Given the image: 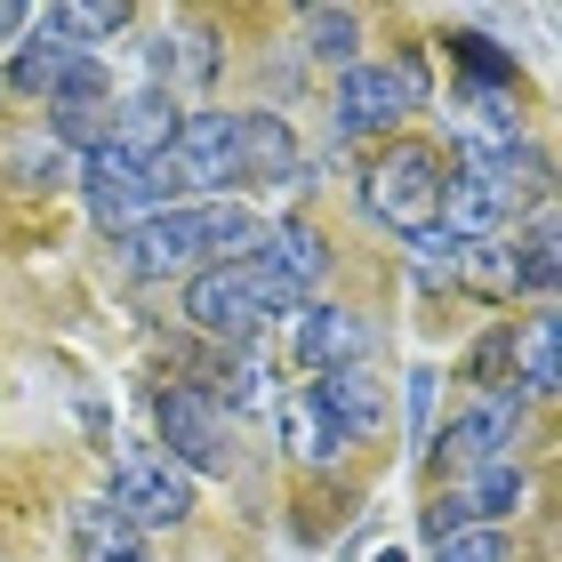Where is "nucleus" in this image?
I'll return each instance as SVG.
<instances>
[{
  "instance_id": "1",
  "label": "nucleus",
  "mask_w": 562,
  "mask_h": 562,
  "mask_svg": "<svg viewBox=\"0 0 562 562\" xmlns=\"http://www.w3.org/2000/svg\"><path fill=\"white\" fill-rule=\"evenodd\" d=\"M266 217L249 201H177V210H153L145 225L121 234V273L130 281H186L210 266H241L258 258Z\"/></svg>"
},
{
  "instance_id": "22",
  "label": "nucleus",
  "mask_w": 562,
  "mask_h": 562,
  "mask_svg": "<svg viewBox=\"0 0 562 562\" xmlns=\"http://www.w3.org/2000/svg\"><path fill=\"white\" fill-rule=\"evenodd\" d=\"M434 562H515V554H506V530H450V539L442 547H434Z\"/></svg>"
},
{
  "instance_id": "27",
  "label": "nucleus",
  "mask_w": 562,
  "mask_h": 562,
  "mask_svg": "<svg viewBox=\"0 0 562 562\" xmlns=\"http://www.w3.org/2000/svg\"><path fill=\"white\" fill-rule=\"evenodd\" d=\"M24 24H33V9H16V0H0V41H16Z\"/></svg>"
},
{
  "instance_id": "26",
  "label": "nucleus",
  "mask_w": 562,
  "mask_h": 562,
  "mask_svg": "<svg viewBox=\"0 0 562 562\" xmlns=\"http://www.w3.org/2000/svg\"><path fill=\"white\" fill-rule=\"evenodd\" d=\"M434 370H411V426H418V442H434Z\"/></svg>"
},
{
  "instance_id": "20",
  "label": "nucleus",
  "mask_w": 562,
  "mask_h": 562,
  "mask_svg": "<svg viewBox=\"0 0 562 562\" xmlns=\"http://www.w3.org/2000/svg\"><path fill=\"white\" fill-rule=\"evenodd\" d=\"M281 418H290V450H297V458H314V467H338V450H346V442H338V426L322 418V402H314V394H297Z\"/></svg>"
},
{
  "instance_id": "6",
  "label": "nucleus",
  "mask_w": 562,
  "mask_h": 562,
  "mask_svg": "<svg viewBox=\"0 0 562 562\" xmlns=\"http://www.w3.org/2000/svg\"><path fill=\"white\" fill-rule=\"evenodd\" d=\"M161 458L186 474H234V418L210 386H169L161 394Z\"/></svg>"
},
{
  "instance_id": "25",
  "label": "nucleus",
  "mask_w": 562,
  "mask_h": 562,
  "mask_svg": "<svg viewBox=\"0 0 562 562\" xmlns=\"http://www.w3.org/2000/svg\"><path fill=\"white\" fill-rule=\"evenodd\" d=\"M458 57H467V65L482 72V81H515V65H506L491 41H474V33H458Z\"/></svg>"
},
{
  "instance_id": "10",
  "label": "nucleus",
  "mask_w": 562,
  "mask_h": 562,
  "mask_svg": "<svg viewBox=\"0 0 562 562\" xmlns=\"http://www.w3.org/2000/svg\"><path fill=\"white\" fill-rule=\"evenodd\" d=\"M515 426H522V394H482V402H467L442 434H434L426 450H442V467H498L506 458V442H515Z\"/></svg>"
},
{
  "instance_id": "7",
  "label": "nucleus",
  "mask_w": 562,
  "mask_h": 562,
  "mask_svg": "<svg viewBox=\"0 0 562 562\" xmlns=\"http://www.w3.org/2000/svg\"><path fill=\"white\" fill-rule=\"evenodd\" d=\"M113 515L130 530H169L193 515V474L169 467L161 450H121L113 458Z\"/></svg>"
},
{
  "instance_id": "15",
  "label": "nucleus",
  "mask_w": 562,
  "mask_h": 562,
  "mask_svg": "<svg viewBox=\"0 0 562 562\" xmlns=\"http://www.w3.org/2000/svg\"><path fill=\"white\" fill-rule=\"evenodd\" d=\"M442 234L450 241H498L506 234V201L482 186L474 169H450L442 177Z\"/></svg>"
},
{
  "instance_id": "2",
  "label": "nucleus",
  "mask_w": 562,
  "mask_h": 562,
  "mask_svg": "<svg viewBox=\"0 0 562 562\" xmlns=\"http://www.w3.org/2000/svg\"><path fill=\"white\" fill-rule=\"evenodd\" d=\"M153 186L169 193V210L177 201H217L225 186H241V113H217V105H201L177 121V137L153 153Z\"/></svg>"
},
{
  "instance_id": "4",
  "label": "nucleus",
  "mask_w": 562,
  "mask_h": 562,
  "mask_svg": "<svg viewBox=\"0 0 562 562\" xmlns=\"http://www.w3.org/2000/svg\"><path fill=\"white\" fill-rule=\"evenodd\" d=\"M442 177H450V161L442 153H426V145H386L370 161V177H362V201H370V217L378 225H394V234H434L442 225Z\"/></svg>"
},
{
  "instance_id": "12",
  "label": "nucleus",
  "mask_w": 562,
  "mask_h": 562,
  "mask_svg": "<svg viewBox=\"0 0 562 562\" xmlns=\"http://www.w3.org/2000/svg\"><path fill=\"white\" fill-rule=\"evenodd\" d=\"M177 121H186V105H177L169 89L105 97V145H113V153H130V161H153V153L177 137Z\"/></svg>"
},
{
  "instance_id": "8",
  "label": "nucleus",
  "mask_w": 562,
  "mask_h": 562,
  "mask_svg": "<svg viewBox=\"0 0 562 562\" xmlns=\"http://www.w3.org/2000/svg\"><path fill=\"white\" fill-rule=\"evenodd\" d=\"M81 201H89V217L105 225V234L121 241L130 225H145L153 210H169V193L153 186V169L145 161H130V153H113V145H97V153H81Z\"/></svg>"
},
{
  "instance_id": "14",
  "label": "nucleus",
  "mask_w": 562,
  "mask_h": 562,
  "mask_svg": "<svg viewBox=\"0 0 562 562\" xmlns=\"http://www.w3.org/2000/svg\"><path fill=\"white\" fill-rule=\"evenodd\" d=\"M322 402V418L338 426V442H378V426H386V394H378V378L353 362V370H329V378H314L305 386Z\"/></svg>"
},
{
  "instance_id": "11",
  "label": "nucleus",
  "mask_w": 562,
  "mask_h": 562,
  "mask_svg": "<svg viewBox=\"0 0 562 562\" xmlns=\"http://www.w3.org/2000/svg\"><path fill=\"white\" fill-rule=\"evenodd\" d=\"M249 266H258L266 281H281L297 305H314V281L329 273V241H322L305 217H281V225H266V234H258V258H249Z\"/></svg>"
},
{
  "instance_id": "19",
  "label": "nucleus",
  "mask_w": 562,
  "mask_h": 562,
  "mask_svg": "<svg viewBox=\"0 0 562 562\" xmlns=\"http://www.w3.org/2000/svg\"><path fill=\"white\" fill-rule=\"evenodd\" d=\"M506 258H515V290H554V210L530 217V234L522 241H506Z\"/></svg>"
},
{
  "instance_id": "3",
  "label": "nucleus",
  "mask_w": 562,
  "mask_h": 562,
  "mask_svg": "<svg viewBox=\"0 0 562 562\" xmlns=\"http://www.w3.org/2000/svg\"><path fill=\"white\" fill-rule=\"evenodd\" d=\"M281 314H297V297L281 290V281H266L249 258L241 266H210V273L186 281V322L210 329V338H225V346H241V353L258 346Z\"/></svg>"
},
{
  "instance_id": "9",
  "label": "nucleus",
  "mask_w": 562,
  "mask_h": 562,
  "mask_svg": "<svg viewBox=\"0 0 562 562\" xmlns=\"http://www.w3.org/2000/svg\"><path fill=\"white\" fill-rule=\"evenodd\" d=\"M9 81L16 89H33L48 113L57 105H105V65L89 57V48H72V41H57V33H41L33 24V41L9 57Z\"/></svg>"
},
{
  "instance_id": "24",
  "label": "nucleus",
  "mask_w": 562,
  "mask_h": 562,
  "mask_svg": "<svg viewBox=\"0 0 562 562\" xmlns=\"http://www.w3.org/2000/svg\"><path fill=\"white\" fill-rule=\"evenodd\" d=\"M16 177H24V186H41V177H72V153L41 137L33 153H16Z\"/></svg>"
},
{
  "instance_id": "23",
  "label": "nucleus",
  "mask_w": 562,
  "mask_h": 562,
  "mask_svg": "<svg viewBox=\"0 0 562 562\" xmlns=\"http://www.w3.org/2000/svg\"><path fill=\"white\" fill-rule=\"evenodd\" d=\"M411 249H418V266H426L434 281H458V249H467V241H450L442 225H434V234H418Z\"/></svg>"
},
{
  "instance_id": "21",
  "label": "nucleus",
  "mask_w": 562,
  "mask_h": 562,
  "mask_svg": "<svg viewBox=\"0 0 562 562\" xmlns=\"http://www.w3.org/2000/svg\"><path fill=\"white\" fill-rule=\"evenodd\" d=\"M353 16L346 9H305V48H314V57H329V65H353Z\"/></svg>"
},
{
  "instance_id": "18",
  "label": "nucleus",
  "mask_w": 562,
  "mask_h": 562,
  "mask_svg": "<svg viewBox=\"0 0 562 562\" xmlns=\"http://www.w3.org/2000/svg\"><path fill=\"white\" fill-rule=\"evenodd\" d=\"M506 362H515L522 394H554V378H562V362H554V314H530L515 338H506Z\"/></svg>"
},
{
  "instance_id": "5",
  "label": "nucleus",
  "mask_w": 562,
  "mask_h": 562,
  "mask_svg": "<svg viewBox=\"0 0 562 562\" xmlns=\"http://www.w3.org/2000/svg\"><path fill=\"white\" fill-rule=\"evenodd\" d=\"M418 105H426V72L411 57H353L338 72V97H329V113H338L346 137H386Z\"/></svg>"
},
{
  "instance_id": "16",
  "label": "nucleus",
  "mask_w": 562,
  "mask_h": 562,
  "mask_svg": "<svg viewBox=\"0 0 562 562\" xmlns=\"http://www.w3.org/2000/svg\"><path fill=\"white\" fill-rule=\"evenodd\" d=\"M41 33H57L72 48H89V41H121L130 33V9L121 0H65V9H33Z\"/></svg>"
},
{
  "instance_id": "28",
  "label": "nucleus",
  "mask_w": 562,
  "mask_h": 562,
  "mask_svg": "<svg viewBox=\"0 0 562 562\" xmlns=\"http://www.w3.org/2000/svg\"><path fill=\"white\" fill-rule=\"evenodd\" d=\"M378 562H411V554H394V547H386V554H378Z\"/></svg>"
},
{
  "instance_id": "13",
  "label": "nucleus",
  "mask_w": 562,
  "mask_h": 562,
  "mask_svg": "<svg viewBox=\"0 0 562 562\" xmlns=\"http://www.w3.org/2000/svg\"><path fill=\"white\" fill-rule=\"evenodd\" d=\"M290 346L314 378H329V370H353L370 353V329H362V314H346V305H297Z\"/></svg>"
},
{
  "instance_id": "17",
  "label": "nucleus",
  "mask_w": 562,
  "mask_h": 562,
  "mask_svg": "<svg viewBox=\"0 0 562 562\" xmlns=\"http://www.w3.org/2000/svg\"><path fill=\"white\" fill-rule=\"evenodd\" d=\"M450 498H458V515H467V522L498 530V515H515V506H522V467H515V458H498V467H474L467 491H450Z\"/></svg>"
}]
</instances>
